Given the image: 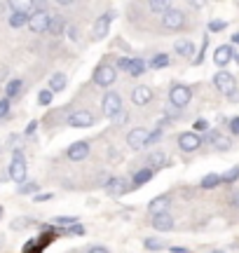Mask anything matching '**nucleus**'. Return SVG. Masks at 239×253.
<instances>
[{
	"label": "nucleus",
	"instance_id": "obj_14",
	"mask_svg": "<svg viewBox=\"0 0 239 253\" xmlns=\"http://www.w3.org/2000/svg\"><path fill=\"white\" fill-rule=\"evenodd\" d=\"M169 204H171L169 195H159V197H155L153 202H150V204H148V211H150L153 216H157V213H166Z\"/></svg>",
	"mask_w": 239,
	"mask_h": 253
},
{
	"label": "nucleus",
	"instance_id": "obj_48",
	"mask_svg": "<svg viewBox=\"0 0 239 253\" xmlns=\"http://www.w3.org/2000/svg\"><path fill=\"white\" fill-rule=\"evenodd\" d=\"M232 42H235V45H239V33H235V36H232Z\"/></svg>",
	"mask_w": 239,
	"mask_h": 253
},
{
	"label": "nucleus",
	"instance_id": "obj_41",
	"mask_svg": "<svg viewBox=\"0 0 239 253\" xmlns=\"http://www.w3.org/2000/svg\"><path fill=\"white\" fill-rule=\"evenodd\" d=\"M66 33H68V38H71V40H78V28H75V26H66Z\"/></svg>",
	"mask_w": 239,
	"mask_h": 253
},
{
	"label": "nucleus",
	"instance_id": "obj_23",
	"mask_svg": "<svg viewBox=\"0 0 239 253\" xmlns=\"http://www.w3.org/2000/svg\"><path fill=\"white\" fill-rule=\"evenodd\" d=\"M21 87H24V82L19 80V78H14V80L7 82V87H5V94H7V101L14 99V96H19L21 94Z\"/></svg>",
	"mask_w": 239,
	"mask_h": 253
},
{
	"label": "nucleus",
	"instance_id": "obj_35",
	"mask_svg": "<svg viewBox=\"0 0 239 253\" xmlns=\"http://www.w3.org/2000/svg\"><path fill=\"white\" fill-rule=\"evenodd\" d=\"M38 101H40L42 106H49V103H52V91H49V89L40 91V96H38Z\"/></svg>",
	"mask_w": 239,
	"mask_h": 253
},
{
	"label": "nucleus",
	"instance_id": "obj_31",
	"mask_svg": "<svg viewBox=\"0 0 239 253\" xmlns=\"http://www.w3.org/2000/svg\"><path fill=\"white\" fill-rule=\"evenodd\" d=\"M148 9H153V12H166V9H169V2H162V0H150V2H148Z\"/></svg>",
	"mask_w": 239,
	"mask_h": 253
},
{
	"label": "nucleus",
	"instance_id": "obj_15",
	"mask_svg": "<svg viewBox=\"0 0 239 253\" xmlns=\"http://www.w3.org/2000/svg\"><path fill=\"white\" fill-rule=\"evenodd\" d=\"M153 227L157 232H169L174 227V218L169 216V211L166 213H157V216H153Z\"/></svg>",
	"mask_w": 239,
	"mask_h": 253
},
{
	"label": "nucleus",
	"instance_id": "obj_2",
	"mask_svg": "<svg viewBox=\"0 0 239 253\" xmlns=\"http://www.w3.org/2000/svg\"><path fill=\"white\" fill-rule=\"evenodd\" d=\"M190 99H193V89H190V87H185V84H174L171 91H169V101H171V106H176V108L188 106Z\"/></svg>",
	"mask_w": 239,
	"mask_h": 253
},
{
	"label": "nucleus",
	"instance_id": "obj_49",
	"mask_svg": "<svg viewBox=\"0 0 239 253\" xmlns=\"http://www.w3.org/2000/svg\"><path fill=\"white\" fill-rule=\"evenodd\" d=\"M40 249H42V246H38L36 251H26V253H40Z\"/></svg>",
	"mask_w": 239,
	"mask_h": 253
},
{
	"label": "nucleus",
	"instance_id": "obj_22",
	"mask_svg": "<svg viewBox=\"0 0 239 253\" xmlns=\"http://www.w3.org/2000/svg\"><path fill=\"white\" fill-rule=\"evenodd\" d=\"M64 89H66V75L64 73H54L49 78V91L54 94V91H64Z\"/></svg>",
	"mask_w": 239,
	"mask_h": 253
},
{
	"label": "nucleus",
	"instance_id": "obj_47",
	"mask_svg": "<svg viewBox=\"0 0 239 253\" xmlns=\"http://www.w3.org/2000/svg\"><path fill=\"white\" fill-rule=\"evenodd\" d=\"M230 202L235 204V207H239V192H235V195H230Z\"/></svg>",
	"mask_w": 239,
	"mask_h": 253
},
{
	"label": "nucleus",
	"instance_id": "obj_20",
	"mask_svg": "<svg viewBox=\"0 0 239 253\" xmlns=\"http://www.w3.org/2000/svg\"><path fill=\"white\" fill-rule=\"evenodd\" d=\"M66 31V21H64V17H52L49 19V26H47V33H52V36H59V33H64Z\"/></svg>",
	"mask_w": 239,
	"mask_h": 253
},
{
	"label": "nucleus",
	"instance_id": "obj_25",
	"mask_svg": "<svg viewBox=\"0 0 239 253\" xmlns=\"http://www.w3.org/2000/svg\"><path fill=\"white\" fill-rule=\"evenodd\" d=\"M209 141H211V143L216 145L218 150H228V148H230V138L221 136L218 131H211V134H209Z\"/></svg>",
	"mask_w": 239,
	"mask_h": 253
},
{
	"label": "nucleus",
	"instance_id": "obj_12",
	"mask_svg": "<svg viewBox=\"0 0 239 253\" xmlns=\"http://www.w3.org/2000/svg\"><path fill=\"white\" fill-rule=\"evenodd\" d=\"M232 56H235V49L230 45H221V47H216V52H213V63L225 68L232 61Z\"/></svg>",
	"mask_w": 239,
	"mask_h": 253
},
{
	"label": "nucleus",
	"instance_id": "obj_50",
	"mask_svg": "<svg viewBox=\"0 0 239 253\" xmlns=\"http://www.w3.org/2000/svg\"><path fill=\"white\" fill-rule=\"evenodd\" d=\"M235 56H237V61H239V49H237V52H235Z\"/></svg>",
	"mask_w": 239,
	"mask_h": 253
},
{
	"label": "nucleus",
	"instance_id": "obj_7",
	"mask_svg": "<svg viewBox=\"0 0 239 253\" xmlns=\"http://www.w3.org/2000/svg\"><path fill=\"white\" fill-rule=\"evenodd\" d=\"M111 21H113V17L108 14V12L96 19V21H94V28H92V40H103V38L108 36V31H111Z\"/></svg>",
	"mask_w": 239,
	"mask_h": 253
},
{
	"label": "nucleus",
	"instance_id": "obj_13",
	"mask_svg": "<svg viewBox=\"0 0 239 253\" xmlns=\"http://www.w3.org/2000/svg\"><path fill=\"white\" fill-rule=\"evenodd\" d=\"M87 155H89V143L87 141H78V143L68 148V160H73V162H80Z\"/></svg>",
	"mask_w": 239,
	"mask_h": 253
},
{
	"label": "nucleus",
	"instance_id": "obj_17",
	"mask_svg": "<svg viewBox=\"0 0 239 253\" xmlns=\"http://www.w3.org/2000/svg\"><path fill=\"white\" fill-rule=\"evenodd\" d=\"M150 99H153V89H150V87H146V84L136 87V89H134V94H131V101H134L136 106H146Z\"/></svg>",
	"mask_w": 239,
	"mask_h": 253
},
{
	"label": "nucleus",
	"instance_id": "obj_28",
	"mask_svg": "<svg viewBox=\"0 0 239 253\" xmlns=\"http://www.w3.org/2000/svg\"><path fill=\"white\" fill-rule=\"evenodd\" d=\"M54 225H56V227L78 225V216H56V218H54Z\"/></svg>",
	"mask_w": 239,
	"mask_h": 253
},
{
	"label": "nucleus",
	"instance_id": "obj_27",
	"mask_svg": "<svg viewBox=\"0 0 239 253\" xmlns=\"http://www.w3.org/2000/svg\"><path fill=\"white\" fill-rule=\"evenodd\" d=\"M150 178H153V171H150V169L146 167V169H141V171L134 173V185L138 188V185H143V183H148Z\"/></svg>",
	"mask_w": 239,
	"mask_h": 253
},
{
	"label": "nucleus",
	"instance_id": "obj_1",
	"mask_svg": "<svg viewBox=\"0 0 239 253\" xmlns=\"http://www.w3.org/2000/svg\"><path fill=\"white\" fill-rule=\"evenodd\" d=\"M9 178H12L14 183H19V185L26 181V160H24V153H21V150H14V155H12Z\"/></svg>",
	"mask_w": 239,
	"mask_h": 253
},
{
	"label": "nucleus",
	"instance_id": "obj_52",
	"mask_svg": "<svg viewBox=\"0 0 239 253\" xmlns=\"http://www.w3.org/2000/svg\"><path fill=\"white\" fill-rule=\"evenodd\" d=\"M211 253H225V251H211Z\"/></svg>",
	"mask_w": 239,
	"mask_h": 253
},
{
	"label": "nucleus",
	"instance_id": "obj_4",
	"mask_svg": "<svg viewBox=\"0 0 239 253\" xmlns=\"http://www.w3.org/2000/svg\"><path fill=\"white\" fill-rule=\"evenodd\" d=\"M162 24H164V28H169V31H178V28L185 26V14L181 9L169 7L164 14H162Z\"/></svg>",
	"mask_w": 239,
	"mask_h": 253
},
{
	"label": "nucleus",
	"instance_id": "obj_36",
	"mask_svg": "<svg viewBox=\"0 0 239 253\" xmlns=\"http://www.w3.org/2000/svg\"><path fill=\"white\" fill-rule=\"evenodd\" d=\"M159 136H162V126H157L155 131H150V134H148L146 145H148V143H155V141H159Z\"/></svg>",
	"mask_w": 239,
	"mask_h": 253
},
{
	"label": "nucleus",
	"instance_id": "obj_16",
	"mask_svg": "<svg viewBox=\"0 0 239 253\" xmlns=\"http://www.w3.org/2000/svg\"><path fill=\"white\" fill-rule=\"evenodd\" d=\"M127 181L124 178H111V181L106 183V192L108 195H113V197H120V195H124L127 192Z\"/></svg>",
	"mask_w": 239,
	"mask_h": 253
},
{
	"label": "nucleus",
	"instance_id": "obj_29",
	"mask_svg": "<svg viewBox=\"0 0 239 253\" xmlns=\"http://www.w3.org/2000/svg\"><path fill=\"white\" fill-rule=\"evenodd\" d=\"M239 178V167H230L225 173H221V183H235Z\"/></svg>",
	"mask_w": 239,
	"mask_h": 253
},
{
	"label": "nucleus",
	"instance_id": "obj_6",
	"mask_svg": "<svg viewBox=\"0 0 239 253\" xmlns=\"http://www.w3.org/2000/svg\"><path fill=\"white\" fill-rule=\"evenodd\" d=\"M101 106H103V115L106 118H115V115H120V110H122V101H120V96L115 91H108L103 96Z\"/></svg>",
	"mask_w": 239,
	"mask_h": 253
},
{
	"label": "nucleus",
	"instance_id": "obj_30",
	"mask_svg": "<svg viewBox=\"0 0 239 253\" xmlns=\"http://www.w3.org/2000/svg\"><path fill=\"white\" fill-rule=\"evenodd\" d=\"M228 28V21H223V19H211L209 21V31L211 33H218V31H225Z\"/></svg>",
	"mask_w": 239,
	"mask_h": 253
},
{
	"label": "nucleus",
	"instance_id": "obj_34",
	"mask_svg": "<svg viewBox=\"0 0 239 253\" xmlns=\"http://www.w3.org/2000/svg\"><path fill=\"white\" fill-rule=\"evenodd\" d=\"M146 249H150V251H159V249H164V242H162V239H155V237H150V239H146Z\"/></svg>",
	"mask_w": 239,
	"mask_h": 253
},
{
	"label": "nucleus",
	"instance_id": "obj_40",
	"mask_svg": "<svg viewBox=\"0 0 239 253\" xmlns=\"http://www.w3.org/2000/svg\"><path fill=\"white\" fill-rule=\"evenodd\" d=\"M206 45H209V40L204 38V42H202V52L197 54V59H195V63H202V61H204V49H206Z\"/></svg>",
	"mask_w": 239,
	"mask_h": 253
},
{
	"label": "nucleus",
	"instance_id": "obj_19",
	"mask_svg": "<svg viewBox=\"0 0 239 253\" xmlns=\"http://www.w3.org/2000/svg\"><path fill=\"white\" fill-rule=\"evenodd\" d=\"M28 14H31V12H24V9L12 12V14H9V26H12V28H21L24 24H28Z\"/></svg>",
	"mask_w": 239,
	"mask_h": 253
},
{
	"label": "nucleus",
	"instance_id": "obj_11",
	"mask_svg": "<svg viewBox=\"0 0 239 253\" xmlns=\"http://www.w3.org/2000/svg\"><path fill=\"white\" fill-rule=\"evenodd\" d=\"M146 138H148V131L143 126H136V129H131L127 134V143L131 150H141V148L146 145Z\"/></svg>",
	"mask_w": 239,
	"mask_h": 253
},
{
	"label": "nucleus",
	"instance_id": "obj_42",
	"mask_svg": "<svg viewBox=\"0 0 239 253\" xmlns=\"http://www.w3.org/2000/svg\"><path fill=\"white\" fill-rule=\"evenodd\" d=\"M36 202H47V199H52V192H42V195H33Z\"/></svg>",
	"mask_w": 239,
	"mask_h": 253
},
{
	"label": "nucleus",
	"instance_id": "obj_51",
	"mask_svg": "<svg viewBox=\"0 0 239 253\" xmlns=\"http://www.w3.org/2000/svg\"><path fill=\"white\" fill-rule=\"evenodd\" d=\"M2 7H5V2H0V9H2Z\"/></svg>",
	"mask_w": 239,
	"mask_h": 253
},
{
	"label": "nucleus",
	"instance_id": "obj_32",
	"mask_svg": "<svg viewBox=\"0 0 239 253\" xmlns=\"http://www.w3.org/2000/svg\"><path fill=\"white\" fill-rule=\"evenodd\" d=\"M166 63H169V56L166 54H155L153 61H150V66H153V68H164Z\"/></svg>",
	"mask_w": 239,
	"mask_h": 253
},
{
	"label": "nucleus",
	"instance_id": "obj_3",
	"mask_svg": "<svg viewBox=\"0 0 239 253\" xmlns=\"http://www.w3.org/2000/svg\"><path fill=\"white\" fill-rule=\"evenodd\" d=\"M49 12L47 9H38V12H31L28 14V28L36 31V33H45L47 26H49Z\"/></svg>",
	"mask_w": 239,
	"mask_h": 253
},
{
	"label": "nucleus",
	"instance_id": "obj_37",
	"mask_svg": "<svg viewBox=\"0 0 239 253\" xmlns=\"http://www.w3.org/2000/svg\"><path fill=\"white\" fill-rule=\"evenodd\" d=\"M206 129H209V122H206V120H197V122H195V134H197V131H206Z\"/></svg>",
	"mask_w": 239,
	"mask_h": 253
},
{
	"label": "nucleus",
	"instance_id": "obj_44",
	"mask_svg": "<svg viewBox=\"0 0 239 253\" xmlns=\"http://www.w3.org/2000/svg\"><path fill=\"white\" fill-rule=\"evenodd\" d=\"M36 129H38V122H31V125L26 126V134L31 136V134H33V131H36Z\"/></svg>",
	"mask_w": 239,
	"mask_h": 253
},
{
	"label": "nucleus",
	"instance_id": "obj_8",
	"mask_svg": "<svg viewBox=\"0 0 239 253\" xmlns=\"http://www.w3.org/2000/svg\"><path fill=\"white\" fill-rule=\"evenodd\" d=\"M199 145H202V138L195 134V131H185V134L178 136V148H181L183 153H195Z\"/></svg>",
	"mask_w": 239,
	"mask_h": 253
},
{
	"label": "nucleus",
	"instance_id": "obj_26",
	"mask_svg": "<svg viewBox=\"0 0 239 253\" xmlns=\"http://www.w3.org/2000/svg\"><path fill=\"white\" fill-rule=\"evenodd\" d=\"M204 190H211V188H218L221 185V173H206L202 178V183H199Z\"/></svg>",
	"mask_w": 239,
	"mask_h": 253
},
{
	"label": "nucleus",
	"instance_id": "obj_24",
	"mask_svg": "<svg viewBox=\"0 0 239 253\" xmlns=\"http://www.w3.org/2000/svg\"><path fill=\"white\" fill-rule=\"evenodd\" d=\"M124 71H127L129 75H141V73L146 71V61H143V59H129Z\"/></svg>",
	"mask_w": 239,
	"mask_h": 253
},
{
	"label": "nucleus",
	"instance_id": "obj_9",
	"mask_svg": "<svg viewBox=\"0 0 239 253\" xmlns=\"http://www.w3.org/2000/svg\"><path fill=\"white\" fill-rule=\"evenodd\" d=\"M68 125L78 126V129H84V126H92L94 125V115L89 110H75L68 115Z\"/></svg>",
	"mask_w": 239,
	"mask_h": 253
},
{
	"label": "nucleus",
	"instance_id": "obj_43",
	"mask_svg": "<svg viewBox=\"0 0 239 253\" xmlns=\"http://www.w3.org/2000/svg\"><path fill=\"white\" fill-rule=\"evenodd\" d=\"M89 253H111L106 246H94V249H89Z\"/></svg>",
	"mask_w": 239,
	"mask_h": 253
},
{
	"label": "nucleus",
	"instance_id": "obj_39",
	"mask_svg": "<svg viewBox=\"0 0 239 253\" xmlns=\"http://www.w3.org/2000/svg\"><path fill=\"white\" fill-rule=\"evenodd\" d=\"M228 126H230L232 134H239V118H232V120H230V125H228Z\"/></svg>",
	"mask_w": 239,
	"mask_h": 253
},
{
	"label": "nucleus",
	"instance_id": "obj_53",
	"mask_svg": "<svg viewBox=\"0 0 239 253\" xmlns=\"http://www.w3.org/2000/svg\"><path fill=\"white\" fill-rule=\"evenodd\" d=\"M0 213H2V209H0Z\"/></svg>",
	"mask_w": 239,
	"mask_h": 253
},
{
	"label": "nucleus",
	"instance_id": "obj_46",
	"mask_svg": "<svg viewBox=\"0 0 239 253\" xmlns=\"http://www.w3.org/2000/svg\"><path fill=\"white\" fill-rule=\"evenodd\" d=\"M171 253H190L188 249H181V246H171Z\"/></svg>",
	"mask_w": 239,
	"mask_h": 253
},
{
	"label": "nucleus",
	"instance_id": "obj_18",
	"mask_svg": "<svg viewBox=\"0 0 239 253\" xmlns=\"http://www.w3.org/2000/svg\"><path fill=\"white\" fill-rule=\"evenodd\" d=\"M146 162H148V169L155 173L157 169H162V167L166 164V155L164 153H153V155H148Z\"/></svg>",
	"mask_w": 239,
	"mask_h": 253
},
{
	"label": "nucleus",
	"instance_id": "obj_21",
	"mask_svg": "<svg viewBox=\"0 0 239 253\" xmlns=\"http://www.w3.org/2000/svg\"><path fill=\"white\" fill-rule=\"evenodd\" d=\"M174 49H176V54L178 56H188V59L195 54V45L190 42V40H178Z\"/></svg>",
	"mask_w": 239,
	"mask_h": 253
},
{
	"label": "nucleus",
	"instance_id": "obj_38",
	"mask_svg": "<svg viewBox=\"0 0 239 253\" xmlns=\"http://www.w3.org/2000/svg\"><path fill=\"white\" fill-rule=\"evenodd\" d=\"M9 113V101L7 99H0V118H5Z\"/></svg>",
	"mask_w": 239,
	"mask_h": 253
},
{
	"label": "nucleus",
	"instance_id": "obj_5",
	"mask_svg": "<svg viewBox=\"0 0 239 253\" xmlns=\"http://www.w3.org/2000/svg\"><path fill=\"white\" fill-rule=\"evenodd\" d=\"M115 78H118V68L115 66H99L96 73H94V82L99 87H111L115 82Z\"/></svg>",
	"mask_w": 239,
	"mask_h": 253
},
{
	"label": "nucleus",
	"instance_id": "obj_33",
	"mask_svg": "<svg viewBox=\"0 0 239 253\" xmlns=\"http://www.w3.org/2000/svg\"><path fill=\"white\" fill-rule=\"evenodd\" d=\"M19 192H21V195H31V192L36 195V192H38V183H36V181L21 183V185H19Z\"/></svg>",
	"mask_w": 239,
	"mask_h": 253
},
{
	"label": "nucleus",
	"instance_id": "obj_45",
	"mask_svg": "<svg viewBox=\"0 0 239 253\" xmlns=\"http://www.w3.org/2000/svg\"><path fill=\"white\" fill-rule=\"evenodd\" d=\"M228 99H230V101H239V91H237V89H232L230 94H228Z\"/></svg>",
	"mask_w": 239,
	"mask_h": 253
},
{
	"label": "nucleus",
	"instance_id": "obj_10",
	"mask_svg": "<svg viewBox=\"0 0 239 253\" xmlns=\"http://www.w3.org/2000/svg\"><path fill=\"white\" fill-rule=\"evenodd\" d=\"M213 84L223 91V94H230L232 89H237V84H235V78H232L228 71H218L213 75Z\"/></svg>",
	"mask_w": 239,
	"mask_h": 253
}]
</instances>
